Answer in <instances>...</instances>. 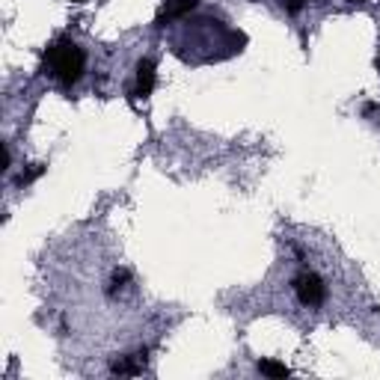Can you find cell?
Returning a JSON list of instances; mask_svg holds the SVG:
<instances>
[{
    "instance_id": "cell-9",
    "label": "cell",
    "mask_w": 380,
    "mask_h": 380,
    "mask_svg": "<svg viewBox=\"0 0 380 380\" xmlns=\"http://www.w3.org/2000/svg\"><path fill=\"white\" fill-rule=\"evenodd\" d=\"M283 6H285V13H288V15H297L300 9L306 6V0H283Z\"/></svg>"
},
{
    "instance_id": "cell-4",
    "label": "cell",
    "mask_w": 380,
    "mask_h": 380,
    "mask_svg": "<svg viewBox=\"0 0 380 380\" xmlns=\"http://www.w3.org/2000/svg\"><path fill=\"white\" fill-rule=\"evenodd\" d=\"M196 6H199V0H166V6L158 13V21H155V24H158V27H166L170 21L184 18L187 13H193Z\"/></svg>"
},
{
    "instance_id": "cell-7",
    "label": "cell",
    "mask_w": 380,
    "mask_h": 380,
    "mask_svg": "<svg viewBox=\"0 0 380 380\" xmlns=\"http://www.w3.org/2000/svg\"><path fill=\"white\" fill-rule=\"evenodd\" d=\"M259 372L267 374V377H288V374H292V372H288V365L276 363V360H262L259 363Z\"/></svg>"
},
{
    "instance_id": "cell-1",
    "label": "cell",
    "mask_w": 380,
    "mask_h": 380,
    "mask_svg": "<svg viewBox=\"0 0 380 380\" xmlns=\"http://www.w3.org/2000/svg\"><path fill=\"white\" fill-rule=\"evenodd\" d=\"M45 69H48L63 86H74L84 77L86 69V54L77 48L72 39H57L45 51Z\"/></svg>"
},
{
    "instance_id": "cell-12",
    "label": "cell",
    "mask_w": 380,
    "mask_h": 380,
    "mask_svg": "<svg viewBox=\"0 0 380 380\" xmlns=\"http://www.w3.org/2000/svg\"><path fill=\"white\" fill-rule=\"evenodd\" d=\"M377 69H380V54H377Z\"/></svg>"
},
{
    "instance_id": "cell-10",
    "label": "cell",
    "mask_w": 380,
    "mask_h": 380,
    "mask_svg": "<svg viewBox=\"0 0 380 380\" xmlns=\"http://www.w3.org/2000/svg\"><path fill=\"white\" fill-rule=\"evenodd\" d=\"M348 3H365V0H348Z\"/></svg>"
},
{
    "instance_id": "cell-6",
    "label": "cell",
    "mask_w": 380,
    "mask_h": 380,
    "mask_svg": "<svg viewBox=\"0 0 380 380\" xmlns=\"http://www.w3.org/2000/svg\"><path fill=\"white\" fill-rule=\"evenodd\" d=\"M45 170H48V166H45V164H30L27 170H21V175H18V184H21V187L33 184V182H36V178H42V175H45Z\"/></svg>"
},
{
    "instance_id": "cell-3",
    "label": "cell",
    "mask_w": 380,
    "mask_h": 380,
    "mask_svg": "<svg viewBox=\"0 0 380 380\" xmlns=\"http://www.w3.org/2000/svg\"><path fill=\"white\" fill-rule=\"evenodd\" d=\"M155 81H158V65H155V60L143 57L137 63V86H134V95H137V98H149L152 89H155Z\"/></svg>"
},
{
    "instance_id": "cell-11",
    "label": "cell",
    "mask_w": 380,
    "mask_h": 380,
    "mask_svg": "<svg viewBox=\"0 0 380 380\" xmlns=\"http://www.w3.org/2000/svg\"><path fill=\"white\" fill-rule=\"evenodd\" d=\"M69 3H84V0H69Z\"/></svg>"
},
{
    "instance_id": "cell-8",
    "label": "cell",
    "mask_w": 380,
    "mask_h": 380,
    "mask_svg": "<svg viewBox=\"0 0 380 380\" xmlns=\"http://www.w3.org/2000/svg\"><path fill=\"white\" fill-rule=\"evenodd\" d=\"M128 279H131V274H128V271H116V274H113V279H110L107 294H110V297H116V292H122V288L128 285Z\"/></svg>"
},
{
    "instance_id": "cell-2",
    "label": "cell",
    "mask_w": 380,
    "mask_h": 380,
    "mask_svg": "<svg viewBox=\"0 0 380 380\" xmlns=\"http://www.w3.org/2000/svg\"><path fill=\"white\" fill-rule=\"evenodd\" d=\"M294 294L303 306H321L327 300V285H324V279L318 274L303 271L294 279Z\"/></svg>"
},
{
    "instance_id": "cell-5",
    "label": "cell",
    "mask_w": 380,
    "mask_h": 380,
    "mask_svg": "<svg viewBox=\"0 0 380 380\" xmlns=\"http://www.w3.org/2000/svg\"><path fill=\"white\" fill-rule=\"evenodd\" d=\"M146 368V348L137 351V354H128L122 360L113 363V374H140Z\"/></svg>"
}]
</instances>
